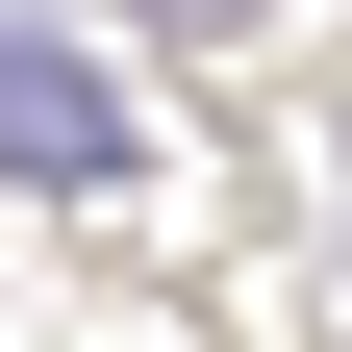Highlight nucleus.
Here are the masks:
<instances>
[{"mask_svg": "<svg viewBox=\"0 0 352 352\" xmlns=\"http://www.w3.org/2000/svg\"><path fill=\"white\" fill-rule=\"evenodd\" d=\"M126 25H151V51H227V25H252V0H126Z\"/></svg>", "mask_w": 352, "mask_h": 352, "instance_id": "nucleus-2", "label": "nucleus"}, {"mask_svg": "<svg viewBox=\"0 0 352 352\" xmlns=\"http://www.w3.org/2000/svg\"><path fill=\"white\" fill-rule=\"evenodd\" d=\"M0 176H25V201H101L126 176V76L51 51V25H0Z\"/></svg>", "mask_w": 352, "mask_h": 352, "instance_id": "nucleus-1", "label": "nucleus"}]
</instances>
